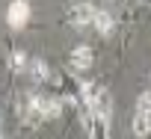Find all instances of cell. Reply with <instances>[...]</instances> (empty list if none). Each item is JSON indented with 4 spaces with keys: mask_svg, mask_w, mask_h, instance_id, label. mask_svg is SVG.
<instances>
[{
    "mask_svg": "<svg viewBox=\"0 0 151 139\" xmlns=\"http://www.w3.org/2000/svg\"><path fill=\"white\" fill-rule=\"evenodd\" d=\"M86 56H89V50H86V47H80V50H77V65H89V59H86Z\"/></svg>",
    "mask_w": 151,
    "mask_h": 139,
    "instance_id": "2",
    "label": "cell"
},
{
    "mask_svg": "<svg viewBox=\"0 0 151 139\" xmlns=\"http://www.w3.org/2000/svg\"><path fill=\"white\" fill-rule=\"evenodd\" d=\"M6 21H9L12 30H21L30 21V3H12L9 12H6Z\"/></svg>",
    "mask_w": 151,
    "mask_h": 139,
    "instance_id": "1",
    "label": "cell"
}]
</instances>
